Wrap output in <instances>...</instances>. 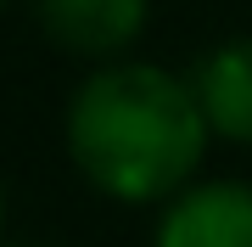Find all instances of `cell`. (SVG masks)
I'll use <instances>...</instances> for the list:
<instances>
[{"mask_svg":"<svg viewBox=\"0 0 252 247\" xmlns=\"http://www.w3.org/2000/svg\"><path fill=\"white\" fill-rule=\"evenodd\" d=\"M207 135L190 79L157 62H101L67 96V152L84 180L118 202L180 197Z\"/></svg>","mask_w":252,"mask_h":247,"instance_id":"cell-1","label":"cell"},{"mask_svg":"<svg viewBox=\"0 0 252 247\" xmlns=\"http://www.w3.org/2000/svg\"><path fill=\"white\" fill-rule=\"evenodd\" d=\"M152 247H252V180H202L168 197Z\"/></svg>","mask_w":252,"mask_h":247,"instance_id":"cell-2","label":"cell"},{"mask_svg":"<svg viewBox=\"0 0 252 247\" xmlns=\"http://www.w3.org/2000/svg\"><path fill=\"white\" fill-rule=\"evenodd\" d=\"M185 79L207 112V129L224 141H252V34L207 45Z\"/></svg>","mask_w":252,"mask_h":247,"instance_id":"cell-3","label":"cell"},{"mask_svg":"<svg viewBox=\"0 0 252 247\" xmlns=\"http://www.w3.org/2000/svg\"><path fill=\"white\" fill-rule=\"evenodd\" d=\"M152 0H34L39 28L62 51L79 56H112L146 28Z\"/></svg>","mask_w":252,"mask_h":247,"instance_id":"cell-4","label":"cell"},{"mask_svg":"<svg viewBox=\"0 0 252 247\" xmlns=\"http://www.w3.org/2000/svg\"><path fill=\"white\" fill-rule=\"evenodd\" d=\"M0 247H56V242H0Z\"/></svg>","mask_w":252,"mask_h":247,"instance_id":"cell-5","label":"cell"},{"mask_svg":"<svg viewBox=\"0 0 252 247\" xmlns=\"http://www.w3.org/2000/svg\"><path fill=\"white\" fill-rule=\"evenodd\" d=\"M0 219H6V191H0Z\"/></svg>","mask_w":252,"mask_h":247,"instance_id":"cell-6","label":"cell"}]
</instances>
